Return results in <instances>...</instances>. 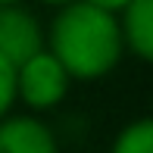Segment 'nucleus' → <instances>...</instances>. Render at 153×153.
<instances>
[{
    "label": "nucleus",
    "mask_w": 153,
    "mask_h": 153,
    "mask_svg": "<svg viewBox=\"0 0 153 153\" xmlns=\"http://www.w3.org/2000/svg\"><path fill=\"white\" fill-rule=\"evenodd\" d=\"M44 38L47 50L59 59V66L69 72L72 81H94L109 75L125 53L119 19L85 0L56 10Z\"/></svg>",
    "instance_id": "obj_1"
},
{
    "label": "nucleus",
    "mask_w": 153,
    "mask_h": 153,
    "mask_svg": "<svg viewBox=\"0 0 153 153\" xmlns=\"http://www.w3.org/2000/svg\"><path fill=\"white\" fill-rule=\"evenodd\" d=\"M69 85H72L69 72L47 47L16 66V100H22L34 113L59 106L69 94Z\"/></svg>",
    "instance_id": "obj_2"
},
{
    "label": "nucleus",
    "mask_w": 153,
    "mask_h": 153,
    "mask_svg": "<svg viewBox=\"0 0 153 153\" xmlns=\"http://www.w3.org/2000/svg\"><path fill=\"white\" fill-rule=\"evenodd\" d=\"M44 47H47V38L41 22L34 19V13H28L22 3L0 6V56L10 66L25 62Z\"/></svg>",
    "instance_id": "obj_3"
},
{
    "label": "nucleus",
    "mask_w": 153,
    "mask_h": 153,
    "mask_svg": "<svg viewBox=\"0 0 153 153\" xmlns=\"http://www.w3.org/2000/svg\"><path fill=\"white\" fill-rule=\"evenodd\" d=\"M0 153H59L56 137L34 116L0 119Z\"/></svg>",
    "instance_id": "obj_4"
},
{
    "label": "nucleus",
    "mask_w": 153,
    "mask_h": 153,
    "mask_svg": "<svg viewBox=\"0 0 153 153\" xmlns=\"http://www.w3.org/2000/svg\"><path fill=\"white\" fill-rule=\"evenodd\" d=\"M122 47L141 62L153 59V0H131L119 13Z\"/></svg>",
    "instance_id": "obj_5"
},
{
    "label": "nucleus",
    "mask_w": 153,
    "mask_h": 153,
    "mask_svg": "<svg viewBox=\"0 0 153 153\" xmlns=\"http://www.w3.org/2000/svg\"><path fill=\"white\" fill-rule=\"evenodd\" d=\"M109 153H153V119H134L116 134Z\"/></svg>",
    "instance_id": "obj_6"
},
{
    "label": "nucleus",
    "mask_w": 153,
    "mask_h": 153,
    "mask_svg": "<svg viewBox=\"0 0 153 153\" xmlns=\"http://www.w3.org/2000/svg\"><path fill=\"white\" fill-rule=\"evenodd\" d=\"M16 103V66L0 56V119H6Z\"/></svg>",
    "instance_id": "obj_7"
},
{
    "label": "nucleus",
    "mask_w": 153,
    "mask_h": 153,
    "mask_svg": "<svg viewBox=\"0 0 153 153\" xmlns=\"http://www.w3.org/2000/svg\"><path fill=\"white\" fill-rule=\"evenodd\" d=\"M85 3H91V6H97V10H103V13H113V16H119V13L131 3V0H85Z\"/></svg>",
    "instance_id": "obj_8"
},
{
    "label": "nucleus",
    "mask_w": 153,
    "mask_h": 153,
    "mask_svg": "<svg viewBox=\"0 0 153 153\" xmlns=\"http://www.w3.org/2000/svg\"><path fill=\"white\" fill-rule=\"evenodd\" d=\"M41 3H47V6H56V10H62V6L75 3V0H41Z\"/></svg>",
    "instance_id": "obj_9"
},
{
    "label": "nucleus",
    "mask_w": 153,
    "mask_h": 153,
    "mask_svg": "<svg viewBox=\"0 0 153 153\" xmlns=\"http://www.w3.org/2000/svg\"><path fill=\"white\" fill-rule=\"evenodd\" d=\"M16 3H22V0H0V6H16Z\"/></svg>",
    "instance_id": "obj_10"
}]
</instances>
